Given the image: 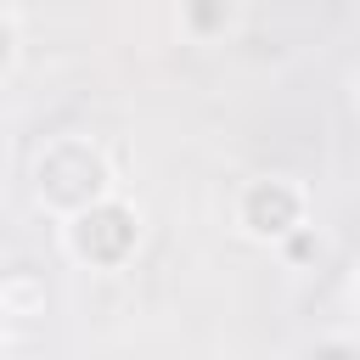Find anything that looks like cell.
Masks as SVG:
<instances>
[{
    "instance_id": "1",
    "label": "cell",
    "mask_w": 360,
    "mask_h": 360,
    "mask_svg": "<svg viewBox=\"0 0 360 360\" xmlns=\"http://www.w3.org/2000/svg\"><path fill=\"white\" fill-rule=\"evenodd\" d=\"M107 186H112L107 158H101L90 141H56V146H45L39 163H34V191H39V202H45V208H62V214H79V208L101 202Z\"/></svg>"
},
{
    "instance_id": "2",
    "label": "cell",
    "mask_w": 360,
    "mask_h": 360,
    "mask_svg": "<svg viewBox=\"0 0 360 360\" xmlns=\"http://www.w3.org/2000/svg\"><path fill=\"white\" fill-rule=\"evenodd\" d=\"M135 236H141L135 214H129L124 202H112V197L68 214V248H73V259H84V264H96V270H118V264L135 253Z\"/></svg>"
},
{
    "instance_id": "3",
    "label": "cell",
    "mask_w": 360,
    "mask_h": 360,
    "mask_svg": "<svg viewBox=\"0 0 360 360\" xmlns=\"http://www.w3.org/2000/svg\"><path fill=\"white\" fill-rule=\"evenodd\" d=\"M242 225L248 236H264V242H281L287 231L304 225V191L287 186V180H259L242 191Z\"/></svg>"
},
{
    "instance_id": "4",
    "label": "cell",
    "mask_w": 360,
    "mask_h": 360,
    "mask_svg": "<svg viewBox=\"0 0 360 360\" xmlns=\"http://www.w3.org/2000/svg\"><path fill=\"white\" fill-rule=\"evenodd\" d=\"M180 11H186V28L202 34V39L231 22V0H180Z\"/></svg>"
},
{
    "instance_id": "5",
    "label": "cell",
    "mask_w": 360,
    "mask_h": 360,
    "mask_svg": "<svg viewBox=\"0 0 360 360\" xmlns=\"http://www.w3.org/2000/svg\"><path fill=\"white\" fill-rule=\"evenodd\" d=\"M354 298H360V281H354Z\"/></svg>"
},
{
    "instance_id": "6",
    "label": "cell",
    "mask_w": 360,
    "mask_h": 360,
    "mask_svg": "<svg viewBox=\"0 0 360 360\" xmlns=\"http://www.w3.org/2000/svg\"><path fill=\"white\" fill-rule=\"evenodd\" d=\"M354 90H360V79H354Z\"/></svg>"
}]
</instances>
